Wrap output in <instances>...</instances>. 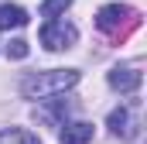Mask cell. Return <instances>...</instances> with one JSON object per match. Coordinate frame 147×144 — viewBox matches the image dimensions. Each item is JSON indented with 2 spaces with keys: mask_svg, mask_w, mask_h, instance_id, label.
Wrapping results in <instances>:
<instances>
[{
  "mask_svg": "<svg viewBox=\"0 0 147 144\" xmlns=\"http://www.w3.org/2000/svg\"><path fill=\"white\" fill-rule=\"evenodd\" d=\"M69 7H72V0H45L41 3V17H55V14H62Z\"/></svg>",
  "mask_w": 147,
  "mask_h": 144,
  "instance_id": "cell-10",
  "label": "cell"
},
{
  "mask_svg": "<svg viewBox=\"0 0 147 144\" xmlns=\"http://www.w3.org/2000/svg\"><path fill=\"white\" fill-rule=\"evenodd\" d=\"M79 82V72L75 69H51V72H34L21 82V93L28 100H48V96H58L65 89H72Z\"/></svg>",
  "mask_w": 147,
  "mask_h": 144,
  "instance_id": "cell-1",
  "label": "cell"
},
{
  "mask_svg": "<svg viewBox=\"0 0 147 144\" xmlns=\"http://www.w3.org/2000/svg\"><path fill=\"white\" fill-rule=\"evenodd\" d=\"M137 24H140V17H137V10L127 7V3H110V7H103V10L96 14V28L106 31V35H116V38H127Z\"/></svg>",
  "mask_w": 147,
  "mask_h": 144,
  "instance_id": "cell-2",
  "label": "cell"
},
{
  "mask_svg": "<svg viewBox=\"0 0 147 144\" xmlns=\"http://www.w3.org/2000/svg\"><path fill=\"white\" fill-rule=\"evenodd\" d=\"M79 31H75V24L69 21H58V17H48L45 24H41V45L45 48H51V52H62V48H72Z\"/></svg>",
  "mask_w": 147,
  "mask_h": 144,
  "instance_id": "cell-3",
  "label": "cell"
},
{
  "mask_svg": "<svg viewBox=\"0 0 147 144\" xmlns=\"http://www.w3.org/2000/svg\"><path fill=\"white\" fill-rule=\"evenodd\" d=\"M110 130L116 134V137H123V141H134L137 130H140V117H137V110H134V107H116L110 113Z\"/></svg>",
  "mask_w": 147,
  "mask_h": 144,
  "instance_id": "cell-4",
  "label": "cell"
},
{
  "mask_svg": "<svg viewBox=\"0 0 147 144\" xmlns=\"http://www.w3.org/2000/svg\"><path fill=\"white\" fill-rule=\"evenodd\" d=\"M0 144H41V141L21 127H7V130H0Z\"/></svg>",
  "mask_w": 147,
  "mask_h": 144,
  "instance_id": "cell-9",
  "label": "cell"
},
{
  "mask_svg": "<svg viewBox=\"0 0 147 144\" xmlns=\"http://www.w3.org/2000/svg\"><path fill=\"white\" fill-rule=\"evenodd\" d=\"M7 55H10V58H24V55H28V41H21V38H14V41L7 45Z\"/></svg>",
  "mask_w": 147,
  "mask_h": 144,
  "instance_id": "cell-11",
  "label": "cell"
},
{
  "mask_svg": "<svg viewBox=\"0 0 147 144\" xmlns=\"http://www.w3.org/2000/svg\"><path fill=\"white\" fill-rule=\"evenodd\" d=\"M140 82H144V75L134 69V65H116V69L110 72V86L113 89H120V93H134V89H140Z\"/></svg>",
  "mask_w": 147,
  "mask_h": 144,
  "instance_id": "cell-5",
  "label": "cell"
},
{
  "mask_svg": "<svg viewBox=\"0 0 147 144\" xmlns=\"http://www.w3.org/2000/svg\"><path fill=\"white\" fill-rule=\"evenodd\" d=\"M65 130H62V144H89L92 141V124H82V120H75V124H62Z\"/></svg>",
  "mask_w": 147,
  "mask_h": 144,
  "instance_id": "cell-6",
  "label": "cell"
},
{
  "mask_svg": "<svg viewBox=\"0 0 147 144\" xmlns=\"http://www.w3.org/2000/svg\"><path fill=\"white\" fill-rule=\"evenodd\" d=\"M28 24V10L24 7H17V3H3L0 7V31H7V28H24Z\"/></svg>",
  "mask_w": 147,
  "mask_h": 144,
  "instance_id": "cell-7",
  "label": "cell"
},
{
  "mask_svg": "<svg viewBox=\"0 0 147 144\" xmlns=\"http://www.w3.org/2000/svg\"><path fill=\"white\" fill-rule=\"evenodd\" d=\"M69 110H72V103H65V100H55V107L38 110V117H41L45 124H51V127H62V124H65V117H69Z\"/></svg>",
  "mask_w": 147,
  "mask_h": 144,
  "instance_id": "cell-8",
  "label": "cell"
}]
</instances>
